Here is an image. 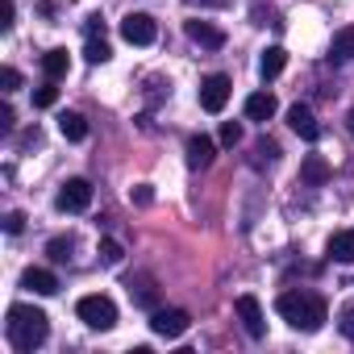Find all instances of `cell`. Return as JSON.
Instances as JSON below:
<instances>
[{"instance_id":"obj_29","label":"cell","mask_w":354,"mask_h":354,"mask_svg":"<svg viewBox=\"0 0 354 354\" xmlns=\"http://www.w3.org/2000/svg\"><path fill=\"white\" fill-rule=\"evenodd\" d=\"M0 84H5V92H17V88H21V75H17V67H5V71H0Z\"/></svg>"},{"instance_id":"obj_12","label":"cell","mask_w":354,"mask_h":354,"mask_svg":"<svg viewBox=\"0 0 354 354\" xmlns=\"http://www.w3.org/2000/svg\"><path fill=\"white\" fill-rule=\"evenodd\" d=\"M125 288H129V296H133V304L138 308H158V288H154V279L150 275H129L125 279Z\"/></svg>"},{"instance_id":"obj_30","label":"cell","mask_w":354,"mask_h":354,"mask_svg":"<svg viewBox=\"0 0 354 354\" xmlns=\"http://www.w3.org/2000/svg\"><path fill=\"white\" fill-rule=\"evenodd\" d=\"M21 230H26V217L21 213H9L5 217V234H21Z\"/></svg>"},{"instance_id":"obj_34","label":"cell","mask_w":354,"mask_h":354,"mask_svg":"<svg viewBox=\"0 0 354 354\" xmlns=\"http://www.w3.org/2000/svg\"><path fill=\"white\" fill-rule=\"evenodd\" d=\"M346 129H350V138H354V109L346 113Z\"/></svg>"},{"instance_id":"obj_25","label":"cell","mask_w":354,"mask_h":354,"mask_svg":"<svg viewBox=\"0 0 354 354\" xmlns=\"http://www.w3.org/2000/svg\"><path fill=\"white\" fill-rule=\"evenodd\" d=\"M121 254H125V250H121V242H113V238H104V242H100V263H104V267H117V263H121Z\"/></svg>"},{"instance_id":"obj_27","label":"cell","mask_w":354,"mask_h":354,"mask_svg":"<svg viewBox=\"0 0 354 354\" xmlns=\"http://www.w3.org/2000/svg\"><path fill=\"white\" fill-rule=\"evenodd\" d=\"M242 142V125L238 121H225L221 125V146H238Z\"/></svg>"},{"instance_id":"obj_24","label":"cell","mask_w":354,"mask_h":354,"mask_svg":"<svg viewBox=\"0 0 354 354\" xmlns=\"http://www.w3.org/2000/svg\"><path fill=\"white\" fill-rule=\"evenodd\" d=\"M55 100H59V88H55V80H46L42 88H34V109H55Z\"/></svg>"},{"instance_id":"obj_20","label":"cell","mask_w":354,"mask_h":354,"mask_svg":"<svg viewBox=\"0 0 354 354\" xmlns=\"http://www.w3.org/2000/svg\"><path fill=\"white\" fill-rule=\"evenodd\" d=\"M59 133H63L67 142H84V138H88V121H84L80 113H63V117H59Z\"/></svg>"},{"instance_id":"obj_10","label":"cell","mask_w":354,"mask_h":354,"mask_svg":"<svg viewBox=\"0 0 354 354\" xmlns=\"http://www.w3.org/2000/svg\"><path fill=\"white\" fill-rule=\"evenodd\" d=\"M21 288L34 292V296H55L59 292V275L46 271V267H26L21 271Z\"/></svg>"},{"instance_id":"obj_1","label":"cell","mask_w":354,"mask_h":354,"mask_svg":"<svg viewBox=\"0 0 354 354\" xmlns=\"http://www.w3.org/2000/svg\"><path fill=\"white\" fill-rule=\"evenodd\" d=\"M275 313L300 329V333H317L325 321H329V304L317 296V292H279L275 296Z\"/></svg>"},{"instance_id":"obj_16","label":"cell","mask_w":354,"mask_h":354,"mask_svg":"<svg viewBox=\"0 0 354 354\" xmlns=\"http://www.w3.org/2000/svg\"><path fill=\"white\" fill-rule=\"evenodd\" d=\"M275 109H279V104H275L271 92H250V96H246V117H250V121H271Z\"/></svg>"},{"instance_id":"obj_11","label":"cell","mask_w":354,"mask_h":354,"mask_svg":"<svg viewBox=\"0 0 354 354\" xmlns=\"http://www.w3.org/2000/svg\"><path fill=\"white\" fill-rule=\"evenodd\" d=\"M288 125H292L304 142H317V138H321V125H317V117H313L308 104H292V109H288Z\"/></svg>"},{"instance_id":"obj_13","label":"cell","mask_w":354,"mask_h":354,"mask_svg":"<svg viewBox=\"0 0 354 354\" xmlns=\"http://www.w3.org/2000/svg\"><path fill=\"white\" fill-rule=\"evenodd\" d=\"M333 67H346L350 59H354V26H346V30H337L333 34V42H329V55H325Z\"/></svg>"},{"instance_id":"obj_9","label":"cell","mask_w":354,"mask_h":354,"mask_svg":"<svg viewBox=\"0 0 354 354\" xmlns=\"http://www.w3.org/2000/svg\"><path fill=\"white\" fill-rule=\"evenodd\" d=\"M184 30H188V38H192L196 46H205V50H221V46H225V30H217L213 21H201V17H192Z\"/></svg>"},{"instance_id":"obj_14","label":"cell","mask_w":354,"mask_h":354,"mask_svg":"<svg viewBox=\"0 0 354 354\" xmlns=\"http://www.w3.org/2000/svg\"><path fill=\"white\" fill-rule=\"evenodd\" d=\"M213 154H217V142L213 138H205V133H192L188 138V167H209L213 162Z\"/></svg>"},{"instance_id":"obj_7","label":"cell","mask_w":354,"mask_h":354,"mask_svg":"<svg viewBox=\"0 0 354 354\" xmlns=\"http://www.w3.org/2000/svg\"><path fill=\"white\" fill-rule=\"evenodd\" d=\"M188 325H192V317L184 313V308H154V317H150V329L158 333V337H184L188 333Z\"/></svg>"},{"instance_id":"obj_32","label":"cell","mask_w":354,"mask_h":354,"mask_svg":"<svg viewBox=\"0 0 354 354\" xmlns=\"http://www.w3.org/2000/svg\"><path fill=\"white\" fill-rule=\"evenodd\" d=\"M0 129H13V109H9V104L0 109Z\"/></svg>"},{"instance_id":"obj_5","label":"cell","mask_w":354,"mask_h":354,"mask_svg":"<svg viewBox=\"0 0 354 354\" xmlns=\"http://www.w3.org/2000/svg\"><path fill=\"white\" fill-rule=\"evenodd\" d=\"M55 205H59V213H84V209L92 205V184L84 180V175H75V180H67V184L59 188Z\"/></svg>"},{"instance_id":"obj_4","label":"cell","mask_w":354,"mask_h":354,"mask_svg":"<svg viewBox=\"0 0 354 354\" xmlns=\"http://www.w3.org/2000/svg\"><path fill=\"white\" fill-rule=\"evenodd\" d=\"M230 96H234L230 75L213 71V75H205V80H201V109H205V113H213V117H217V113L230 104Z\"/></svg>"},{"instance_id":"obj_28","label":"cell","mask_w":354,"mask_h":354,"mask_svg":"<svg viewBox=\"0 0 354 354\" xmlns=\"http://www.w3.org/2000/svg\"><path fill=\"white\" fill-rule=\"evenodd\" d=\"M13 17H17V5L13 0H0V30H13Z\"/></svg>"},{"instance_id":"obj_22","label":"cell","mask_w":354,"mask_h":354,"mask_svg":"<svg viewBox=\"0 0 354 354\" xmlns=\"http://www.w3.org/2000/svg\"><path fill=\"white\" fill-rule=\"evenodd\" d=\"M84 59H88V63H109V59H113V50H109L104 34H100V38H88V46H84Z\"/></svg>"},{"instance_id":"obj_21","label":"cell","mask_w":354,"mask_h":354,"mask_svg":"<svg viewBox=\"0 0 354 354\" xmlns=\"http://www.w3.org/2000/svg\"><path fill=\"white\" fill-rule=\"evenodd\" d=\"M275 158H279V142L275 138H259L254 142V167H275Z\"/></svg>"},{"instance_id":"obj_26","label":"cell","mask_w":354,"mask_h":354,"mask_svg":"<svg viewBox=\"0 0 354 354\" xmlns=\"http://www.w3.org/2000/svg\"><path fill=\"white\" fill-rule=\"evenodd\" d=\"M337 329H342V333L354 342V300H346V304L337 308Z\"/></svg>"},{"instance_id":"obj_31","label":"cell","mask_w":354,"mask_h":354,"mask_svg":"<svg viewBox=\"0 0 354 354\" xmlns=\"http://www.w3.org/2000/svg\"><path fill=\"white\" fill-rule=\"evenodd\" d=\"M84 30H88V38H100V34H104V21H100V17H88Z\"/></svg>"},{"instance_id":"obj_17","label":"cell","mask_w":354,"mask_h":354,"mask_svg":"<svg viewBox=\"0 0 354 354\" xmlns=\"http://www.w3.org/2000/svg\"><path fill=\"white\" fill-rule=\"evenodd\" d=\"M325 254H329L333 263H354V230H337V234L329 238Z\"/></svg>"},{"instance_id":"obj_18","label":"cell","mask_w":354,"mask_h":354,"mask_svg":"<svg viewBox=\"0 0 354 354\" xmlns=\"http://www.w3.org/2000/svg\"><path fill=\"white\" fill-rule=\"evenodd\" d=\"M329 175H333V167H329L321 154H308V158L300 162V180H304V184H313V188H317V184H325Z\"/></svg>"},{"instance_id":"obj_15","label":"cell","mask_w":354,"mask_h":354,"mask_svg":"<svg viewBox=\"0 0 354 354\" xmlns=\"http://www.w3.org/2000/svg\"><path fill=\"white\" fill-rule=\"evenodd\" d=\"M283 67H288V50H283V46H267L263 59H259V75H263V84H271Z\"/></svg>"},{"instance_id":"obj_8","label":"cell","mask_w":354,"mask_h":354,"mask_svg":"<svg viewBox=\"0 0 354 354\" xmlns=\"http://www.w3.org/2000/svg\"><path fill=\"white\" fill-rule=\"evenodd\" d=\"M234 308H238V321H242V329L259 342L263 333H267V317H263V304H259V296H250V292H242L238 300H234Z\"/></svg>"},{"instance_id":"obj_2","label":"cell","mask_w":354,"mask_h":354,"mask_svg":"<svg viewBox=\"0 0 354 354\" xmlns=\"http://www.w3.org/2000/svg\"><path fill=\"white\" fill-rule=\"evenodd\" d=\"M5 333L13 342V350L21 354H34L46 337H50V317L34 304H13L9 308V321H5Z\"/></svg>"},{"instance_id":"obj_3","label":"cell","mask_w":354,"mask_h":354,"mask_svg":"<svg viewBox=\"0 0 354 354\" xmlns=\"http://www.w3.org/2000/svg\"><path fill=\"white\" fill-rule=\"evenodd\" d=\"M75 317L88 325V329H113L117 325V304L109 296H84L75 304Z\"/></svg>"},{"instance_id":"obj_23","label":"cell","mask_w":354,"mask_h":354,"mask_svg":"<svg viewBox=\"0 0 354 354\" xmlns=\"http://www.w3.org/2000/svg\"><path fill=\"white\" fill-rule=\"evenodd\" d=\"M71 250H75V238H50V246H46V254L55 263H71Z\"/></svg>"},{"instance_id":"obj_6","label":"cell","mask_w":354,"mask_h":354,"mask_svg":"<svg viewBox=\"0 0 354 354\" xmlns=\"http://www.w3.org/2000/svg\"><path fill=\"white\" fill-rule=\"evenodd\" d=\"M121 38H125L129 46H150V42L158 38V26H154L150 13H125V17H121Z\"/></svg>"},{"instance_id":"obj_33","label":"cell","mask_w":354,"mask_h":354,"mask_svg":"<svg viewBox=\"0 0 354 354\" xmlns=\"http://www.w3.org/2000/svg\"><path fill=\"white\" fill-rule=\"evenodd\" d=\"M188 5H209V9H217V5H225V0H188Z\"/></svg>"},{"instance_id":"obj_19","label":"cell","mask_w":354,"mask_h":354,"mask_svg":"<svg viewBox=\"0 0 354 354\" xmlns=\"http://www.w3.org/2000/svg\"><path fill=\"white\" fill-rule=\"evenodd\" d=\"M67 67H71L67 50H46V55H42V75H46V80H63Z\"/></svg>"}]
</instances>
